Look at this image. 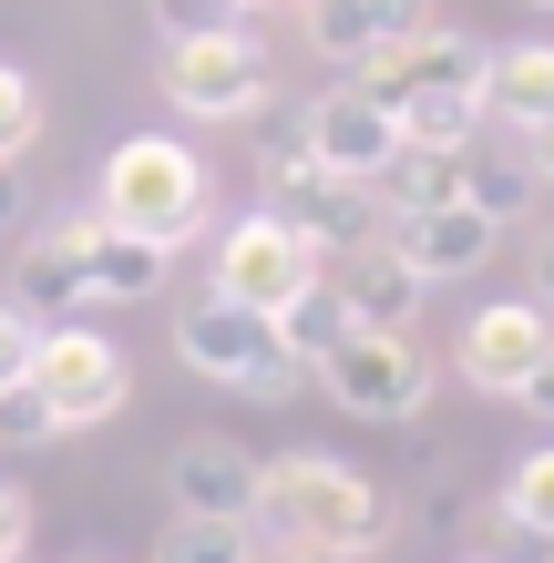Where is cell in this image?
<instances>
[{
  "mask_svg": "<svg viewBox=\"0 0 554 563\" xmlns=\"http://www.w3.org/2000/svg\"><path fill=\"white\" fill-rule=\"evenodd\" d=\"M247 533L329 553V563H360V553L390 543V492L370 472H349V461H329V451H287V461H257Z\"/></svg>",
  "mask_w": 554,
  "mask_h": 563,
  "instance_id": "obj_1",
  "label": "cell"
},
{
  "mask_svg": "<svg viewBox=\"0 0 554 563\" xmlns=\"http://www.w3.org/2000/svg\"><path fill=\"white\" fill-rule=\"evenodd\" d=\"M93 216L123 225V236H154L165 256H185L216 225V164L195 154L185 134H123L104 154V206H93Z\"/></svg>",
  "mask_w": 554,
  "mask_h": 563,
  "instance_id": "obj_2",
  "label": "cell"
},
{
  "mask_svg": "<svg viewBox=\"0 0 554 563\" xmlns=\"http://www.w3.org/2000/svg\"><path fill=\"white\" fill-rule=\"evenodd\" d=\"M175 358L195 379L237 389V400H298V389L318 379L308 358L278 339V318H257V308H237V297H216V287L175 308Z\"/></svg>",
  "mask_w": 554,
  "mask_h": 563,
  "instance_id": "obj_3",
  "label": "cell"
},
{
  "mask_svg": "<svg viewBox=\"0 0 554 563\" xmlns=\"http://www.w3.org/2000/svg\"><path fill=\"white\" fill-rule=\"evenodd\" d=\"M31 400H42V420L73 441V430H104V420H123L134 410V358H123L104 328H83V318H62V328H42V349H31Z\"/></svg>",
  "mask_w": 554,
  "mask_h": 563,
  "instance_id": "obj_4",
  "label": "cell"
},
{
  "mask_svg": "<svg viewBox=\"0 0 554 563\" xmlns=\"http://www.w3.org/2000/svg\"><path fill=\"white\" fill-rule=\"evenodd\" d=\"M154 82H165V103L185 123H247L257 103H268V52H257L247 21H216V31H175L165 62H154Z\"/></svg>",
  "mask_w": 554,
  "mask_h": 563,
  "instance_id": "obj_5",
  "label": "cell"
},
{
  "mask_svg": "<svg viewBox=\"0 0 554 563\" xmlns=\"http://www.w3.org/2000/svg\"><path fill=\"white\" fill-rule=\"evenodd\" d=\"M318 277H329V256L298 236V216H287V206H257L237 225H216V297H237V308L287 318Z\"/></svg>",
  "mask_w": 554,
  "mask_h": 563,
  "instance_id": "obj_6",
  "label": "cell"
},
{
  "mask_svg": "<svg viewBox=\"0 0 554 563\" xmlns=\"http://www.w3.org/2000/svg\"><path fill=\"white\" fill-rule=\"evenodd\" d=\"M432 349L421 328H349V339L318 358V389L349 410V420H421L432 410Z\"/></svg>",
  "mask_w": 554,
  "mask_h": 563,
  "instance_id": "obj_7",
  "label": "cell"
},
{
  "mask_svg": "<svg viewBox=\"0 0 554 563\" xmlns=\"http://www.w3.org/2000/svg\"><path fill=\"white\" fill-rule=\"evenodd\" d=\"M544 349H554V308H534V297H482L463 318V339H452V379L482 389V400H513Z\"/></svg>",
  "mask_w": 554,
  "mask_h": 563,
  "instance_id": "obj_8",
  "label": "cell"
},
{
  "mask_svg": "<svg viewBox=\"0 0 554 563\" xmlns=\"http://www.w3.org/2000/svg\"><path fill=\"white\" fill-rule=\"evenodd\" d=\"M93 225H104V216H31V225H21V267H11V308H21V318L62 328V318L93 308V287H83Z\"/></svg>",
  "mask_w": 554,
  "mask_h": 563,
  "instance_id": "obj_9",
  "label": "cell"
},
{
  "mask_svg": "<svg viewBox=\"0 0 554 563\" xmlns=\"http://www.w3.org/2000/svg\"><path fill=\"white\" fill-rule=\"evenodd\" d=\"M482 52L472 31H452V21H421V31H401V42H380L349 82H370L380 103H401V92H482Z\"/></svg>",
  "mask_w": 554,
  "mask_h": 563,
  "instance_id": "obj_10",
  "label": "cell"
},
{
  "mask_svg": "<svg viewBox=\"0 0 554 563\" xmlns=\"http://www.w3.org/2000/svg\"><path fill=\"white\" fill-rule=\"evenodd\" d=\"M308 144H318V175H360V185H370L380 164L401 154V113H390L370 82L339 73V82L308 103Z\"/></svg>",
  "mask_w": 554,
  "mask_h": 563,
  "instance_id": "obj_11",
  "label": "cell"
},
{
  "mask_svg": "<svg viewBox=\"0 0 554 563\" xmlns=\"http://www.w3.org/2000/svg\"><path fill=\"white\" fill-rule=\"evenodd\" d=\"M287 216H298V236L318 256L390 246V206H380V185H360V175H298V185H287Z\"/></svg>",
  "mask_w": 554,
  "mask_h": 563,
  "instance_id": "obj_12",
  "label": "cell"
},
{
  "mask_svg": "<svg viewBox=\"0 0 554 563\" xmlns=\"http://www.w3.org/2000/svg\"><path fill=\"white\" fill-rule=\"evenodd\" d=\"M493 246H503V225L493 216H472L463 195L452 206H421V216H390V256L401 267H421V277H472V267H493Z\"/></svg>",
  "mask_w": 554,
  "mask_h": 563,
  "instance_id": "obj_13",
  "label": "cell"
},
{
  "mask_svg": "<svg viewBox=\"0 0 554 563\" xmlns=\"http://www.w3.org/2000/svg\"><path fill=\"white\" fill-rule=\"evenodd\" d=\"M329 287H339L349 328H421V308H432V277H421V267H401L390 246L329 256Z\"/></svg>",
  "mask_w": 554,
  "mask_h": 563,
  "instance_id": "obj_14",
  "label": "cell"
},
{
  "mask_svg": "<svg viewBox=\"0 0 554 563\" xmlns=\"http://www.w3.org/2000/svg\"><path fill=\"white\" fill-rule=\"evenodd\" d=\"M165 503H175V512H226V522H247L257 461H247L237 441H185V451L165 461Z\"/></svg>",
  "mask_w": 554,
  "mask_h": 563,
  "instance_id": "obj_15",
  "label": "cell"
},
{
  "mask_svg": "<svg viewBox=\"0 0 554 563\" xmlns=\"http://www.w3.org/2000/svg\"><path fill=\"white\" fill-rule=\"evenodd\" d=\"M175 277V256L154 246V236H123V225H93V256H83V287H93V308H154Z\"/></svg>",
  "mask_w": 554,
  "mask_h": 563,
  "instance_id": "obj_16",
  "label": "cell"
},
{
  "mask_svg": "<svg viewBox=\"0 0 554 563\" xmlns=\"http://www.w3.org/2000/svg\"><path fill=\"white\" fill-rule=\"evenodd\" d=\"M482 113L513 123V134L554 123V42H503L493 62H482Z\"/></svg>",
  "mask_w": 554,
  "mask_h": 563,
  "instance_id": "obj_17",
  "label": "cell"
},
{
  "mask_svg": "<svg viewBox=\"0 0 554 563\" xmlns=\"http://www.w3.org/2000/svg\"><path fill=\"white\" fill-rule=\"evenodd\" d=\"M298 31H308V52L329 62V73H360V62L390 42V31H380V0H298Z\"/></svg>",
  "mask_w": 554,
  "mask_h": 563,
  "instance_id": "obj_18",
  "label": "cell"
},
{
  "mask_svg": "<svg viewBox=\"0 0 554 563\" xmlns=\"http://www.w3.org/2000/svg\"><path fill=\"white\" fill-rule=\"evenodd\" d=\"M401 144L411 154H472L482 144V92H401Z\"/></svg>",
  "mask_w": 554,
  "mask_h": 563,
  "instance_id": "obj_19",
  "label": "cell"
},
{
  "mask_svg": "<svg viewBox=\"0 0 554 563\" xmlns=\"http://www.w3.org/2000/svg\"><path fill=\"white\" fill-rule=\"evenodd\" d=\"M247 144H257V175H268L278 195L298 185V175H318V144H308V103H278V92H268V103L247 113Z\"/></svg>",
  "mask_w": 554,
  "mask_h": 563,
  "instance_id": "obj_20",
  "label": "cell"
},
{
  "mask_svg": "<svg viewBox=\"0 0 554 563\" xmlns=\"http://www.w3.org/2000/svg\"><path fill=\"white\" fill-rule=\"evenodd\" d=\"M534 195H544V185H534V164H524V154H463V206H472V216H493L503 236L534 216Z\"/></svg>",
  "mask_w": 554,
  "mask_h": 563,
  "instance_id": "obj_21",
  "label": "cell"
},
{
  "mask_svg": "<svg viewBox=\"0 0 554 563\" xmlns=\"http://www.w3.org/2000/svg\"><path fill=\"white\" fill-rule=\"evenodd\" d=\"M370 185H380V206H390V216L452 206V195H463V154H411V144H401V154H390Z\"/></svg>",
  "mask_w": 554,
  "mask_h": 563,
  "instance_id": "obj_22",
  "label": "cell"
},
{
  "mask_svg": "<svg viewBox=\"0 0 554 563\" xmlns=\"http://www.w3.org/2000/svg\"><path fill=\"white\" fill-rule=\"evenodd\" d=\"M247 553H257V533L226 522V512H175L154 533V563H247Z\"/></svg>",
  "mask_w": 554,
  "mask_h": 563,
  "instance_id": "obj_23",
  "label": "cell"
},
{
  "mask_svg": "<svg viewBox=\"0 0 554 563\" xmlns=\"http://www.w3.org/2000/svg\"><path fill=\"white\" fill-rule=\"evenodd\" d=\"M278 339H287V349H298V358H308V369H318V358H329V349L349 339V308H339V287H329V277H318V287L298 297V308H287V318H278Z\"/></svg>",
  "mask_w": 554,
  "mask_h": 563,
  "instance_id": "obj_24",
  "label": "cell"
},
{
  "mask_svg": "<svg viewBox=\"0 0 554 563\" xmlns=\"http://www.w3.org/2000/svg\"><path fill=\"white\" fill-rule=\"evenodd\" d=\"M493 503H503L513 522H524V533H544V543H554V441H544V451H524V461H513V482L493 492Z\"/></svg>",
  "mask_w": 554,
  "mask_h": 563,
  "instance_id": "obj_25",
  "label": "cell"
},
{
  "mask_svg": "<svg viewBox=\"0 0 554 563\" xmlns=\"http://www.w3.org/2000/svg\"><path fill=\"white\" fill-rule=\"evenodd\" d=\"M31 144H42V82L21 62H0V164H21Z\"/></svg>",
  "mask_w": 554,
  "mask_h": 563,
  "instance_id": "obj_26",
  "label": "cell"
},
{
  "mask_svg": "<svg viewBox=\"0 0 554 563\" xmlns=\"http://www.w3.org/2000/svg\"><path fill=\"white\" fill-rule=\"evenodd\" d=\"M31 349H42V318H21L11 297H0V400L31 379Z\"/></svg>",
  "mask_w": 554,
  "mask_h": 563,
  "instance_id": "obj_27",
  "label": "cell"
},
{
  "mask_svg": "<svg viewBox=\"0 0 554 563\" xmlns=\"http://www.w3.org/2000/svg\"><path fill=\"white\" fill-rule=\"evenodd\" d=\"M154 21H165V42L175 31H216V21H247L237 0H154Z\"/></svg>",
  "mask_w": 554,
  "mask_h": 563,
  "instance_id": "obj_28",
  "label": "cell"
},
{
  "mask_svg": "<svg viewBox=\"0 0 554 563\" xmlns=\"http://www.w3.org/2000/svg\"><path fill=\"white\" fill-rule=\"evenodd\" d=\"M0 420H11V430H0V441H21V451H42V441H62V430L42 420V400H31V389H11V400H0Z\"/></svg>",
  "mask_w": 554,
  "mask_h": 563,
  "instance_id": "obj_29",
  "label": "cell"
},
{
  "mask_svg": "<svg viewBox=\"0 0 554 563\" xmlns=\"http://www.w3.org/2000/svg\"><path fill=\"white\" fill-rule=\"evenodd\" d=\"M21 543H31V492H21L11 472H0V563H11Z\"/></svg>",
  "mask_w": 554,
  "mask_h": 563,
  "instance_id": "obj_30",
  "label": "cell"
},
{
  "mask_svg": "<svg viewBox=\"0 0 554 563\" xmlns=\"http://www.w3.org/2000/svg\"><path fill=\"white\" fill-rule=\"evenodd\" d=\"M524 297H534V308H554V225H534V236H524Z\"/></svg>",
  "mask_w": 554,
  "mask_h": 563,
  "instance_id": "obj_31",
  "label": "cell"
},
{
  "mask_svg": "<svg viewBox=\"0 0 554 563\" xmlns=\"http://www.w3.org/2000/svg\"><path fill=\"white\" fill-rule=\"evenodd\" d=\"M31 225V185H21V164H0V236H21Z\"/></svg>",
  "mask_w": 554,
  "mask_h": 563,
  "instance_id": "obj_32",
  "label": "cell"
},
{
  "mask_svg": "<svg viewBox=\"0 0 554 563\" xmlns=\"http://www.w3.org/2000/svg\"><path fill=\"white\" fill-rule=\"evenodd\" d=\"M513 400H524V410H534V420H544V430H554V349H544V358H534V379H524V389H513Z\"/></svg>",
  "mask_w": 554,
  "mask_h": 563,
  "instance_id": "obj_33",
  "label": "cell"
},
{
  "mask_svg": "<svg viewBox=\"0 0 554 563\" xmlns=\"http://www.w3.org/2000/svg\"><path fill=\"white\" fill-rule=\"evenodd\" d=\"M524 164H534V185H554V123H534V134H524Z\"/></svg>",
  "mask_w": 554,
  "mask_h": 563,
  "instance_id": "obj_34",
  "label": "cell"
},
{
  "mask_svg": "<svg viewBox=\"0 0 554 563\" xmlns=\"http://www.w3.org/2000/svg\"><path fill=\"white\" fill-rule=\"evenodd\" d=\"M247 563H329V553H298V543H268V533H257V553Z\"/></svg>",
  "mask_w": 554,
  "mask_h": 563,
  "instance_id": "obj_35",
  "label": "cell"
},
{
  "mask_svg": "<svg viewBox=\"0 0 554 563\" xmlns=\"http://www.w3.org/2000/svg\"><path fill=\"white\" fill-rule=\"evenodd\" d=\"M534 11H554V0H534Z\"/></svg>",
  "mask_w": 554,
  "mask_h": 563,
  "instance_id": "obj_36",
  "label": "cell"
},
{
  "mask_svg": "<svg viewBox=\"0 0 554 563\" xmlns=\"http://www.w3.org/2000/svg\"><path fill=\"white\" fill-rule=\"evenodd\" d=\"M237 11H257V0H237Z\"/></svg>",
  "mask_w": 554,
  "mask_h": 563,
  "instance_id": "obj_37",
  "label": "cell"
},
{
  "mask_svg": "<svg viewBox=\"0 0 554 563\" xmlns=\"http://www.w3.org/2000/svg\"><path fill=\"white\" fill-rule=\"evenodd\" d=\"M83 563H104V553H83Z\"/></svg>",
  "mask_w": 554,
  "mask_h": 563,
  "instance_id": "obj_38",
  "label": "cell"
},
{
  "mask_svg": "<svg viewBox=\"0 0 554 563\" xmlns=\"http://www.w3.org/2000/svg\"><path fill=\"white\" fill-rule=\"evenodd\" d=\"M11 563H31V553H11Z\"/></svg>",
  "mask_w": 554,
  "mask_h": 563,
  "instance_id": "obj_39",
  "label": "cell"
},
{
  "mask_svg": "<svg viewBox=\"0 0 554 563\" xmlns=\"http://www.w3.org/2000/svg\"><path fill=\"white\" fill-rule=\"evenodd\" d=\"M482 563H493V553H482Z\"/></svg>",
  "mask_w": 554,
  "mask_h": 563,
  "instance_id": "obj_40",
  "label": "cell"
}]
</instances>
